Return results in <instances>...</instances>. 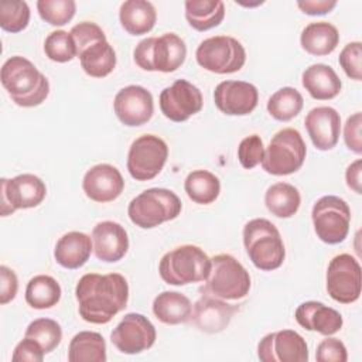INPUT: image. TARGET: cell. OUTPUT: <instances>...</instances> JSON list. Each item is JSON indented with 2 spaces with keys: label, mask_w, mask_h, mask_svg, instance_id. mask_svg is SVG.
Instances as JSON below:
<instances>
[{
  "label": "cell",
  "mask_w": 362,
  "mask_h": 362,
  "mask_svg": "<svg viewBox=\"0 0 362 362\" xmlns=\"http://www.w3.org/2000/svg\"><path fill=\"white\" fill-rule=\"evenodd\" d=\"M78 311L83 321L107 324L129 301V284L120 273H88L75 287Z\"/></svg>",
  "instance_id": "6da1fadb"
},
{
  "label": "cell",
  "mask_w": 362,
  "mask_h": 362,
  "mask_svg": "<svg viewBox=\"0 0 362 362\" xmlns=\"http://www.w3.org/2000/svg\"><path fill=\"white\" fill-rule=\"evenodd\" d=\"M0 79L10 99L21 107L38 106L49 95L47 76L21 55H14L3 64Z\"/></svg>",
  "instance_id": "7a4b0ae2"
},
{
  "label": "cell",
  "mask_w": 362,
  "mask_h": 362,
  "mask_svg": "<svg viewBox=\"0 0 362 362\" xmlns=\"http://www.w3.org/2000/svg\"><path fill=\"white\" fill-rule=\"evenodd\" d=\"M243 246L255 267L263 272L279 269L286 259V249L279 229L264 218L250 219L243 226Z\"/></svg>",
  "instance_id": "3957f363"
},
{
  "label": "cell",
  "mask_w": 362,
  "mask_h": 362,
  "mask_svg": "<svg viewBox=\"0 0 362 362\" xmlns=\"http://www.w3.org/2000/svg\"><path fill=\"white\" fill-rule=\"evenodd\" d=\"M211 264L209 256L199 246L181 245L161 257L158 273L167 284L187 286L205 281L209 276Z\"/></svg>",
  "instance_id": "277c9868"
},
{
  "label": "cell",
  "mask_w": 362,
  "mask_h": 362,
  "mask_svg": "<svg viewBox=\"0 0 362 362\" xmlns=\"http://www.w3.org/2000/svg\"><path fill=\"white\" fill-rule=\"evenodd\" d=\"M211 272L201 287L202 294L214 296L226 301L245 298L252 281L243 264L229 253H219L211 259Z\"/></svg>",
  "instance_id": "5b68a950"
},
{
  "label": "cell",
  "mask_w": 362,
  "mask_h": 362,
  "mask_svg": "<svg viewBox=\"0 0 362 362\" xmlns=\"http://www.w3.org/2000/svg\"><path fill=\"white\" fill-rule=\"evenodd\" d=\"M182 209L178 195L167 188H148L134 197L129 206L130 221L141 229H153L175 219Z\"/></svg>",
  "instance_id": "8992f818"
},
{
  "label": "cell",
  "mask_w": 362,
  "mask_h": 362,
  "mask_svg": "<svg viewBox=\"0 0 362 362\" xmlns=\"http://www.w3.org/2000/svg\"><path fill=\"white\" fill-rule=\"evenodd\" d=\"M187 45L175 33H165L160 37L141 40L134 51V62L144 71L174 72L185 61Z\"/></svg>",
  "instance_id": "52a82bcc"
},
{
  "label": "cell",
  "mask_w": 362,
  "mask_h": 362,
  "mask_svg": "<svg viewBox=\"0 0 362 362\" xmlns=\"http://www.w3.org/2000/svg\"><path fill=\"white\" fill-rule=\"evenodd\" d=\"M307 146L297 129L279 130L264 148L262 167L272 175H290L298 171L305 160Z\"/></svg>",
  "instance_id": "ba28073f"
},
{
  "label": "cell",
  "mask_w": 362,
  "mask_h": 362,
  "mask_svg": "<svg viewBox=\"0 0 362 362\" xmlns=\"http://www.w3.org/2000/svg\"><path fill=\"white\" fill-rule=\"evenodd\" d=\"M201 68L214 74H233L243 68L246 51L240 41L230 35H215L204 40L195 51Z\"/></svg>",
  "instance_id": "9c48e42d"
},
{
  "label": "cell",
  "mask_w": 362,
  "mask_h": 362,
  "mask_svg": "<svg viewBox=\"0 0 362 362\" xmlns=\"http://www.w3.org/2000/svg\"><path fill=\"white\" fill-rule=\"evenodd\" d=\"M311 219L320 240L327 245H338L348 236L351 209L342 198L324 195L313 205Z\"/></svg>",
  "instance_id": "30bf717a"
},
{
  "label": "cell",
  "mask_w": 362,
  "mask_h": 362,
  "mask_svg": "<svg viewBox=\"0 0 362 362\" xmlns=\"http://www.w3.org/2000/svg\"><path fill=\"white\" fill-rule=\"evenodd\" d=\"M167 158V143L156 134H143L130 144L126 165L136 181H150L161 173Z\"/></svg>",
  "instance_id": "8fae6325"
},
{
  "label": "cell",
  "mask_w": 362,
  "mask_h": 362,
  "mask_svg": "<svg viewBox=\"0 0 362 362\" xmlns=\"http://www.w3.org/2000/svg\"><path fill=\"white\" fill-rule=\"evenodd\" d=\"M325 287L332 300L341 304L355 303L362 287L359 262L348 253L334 256L327 267Z\"/></svg>",
  "instance_id": "7c38bea8"
},
{
  "label": "cell",
  "mask_w": 362,
  "mask_h": 362,
  "mask_svg": "<svg viewBox=\"0 0 362 362\" xmlns=\"http://www.w3.org/2000/svg\"><path fill=\"white\" fill-rule=\"evenodd\" d=\"M0 185L1 216L11 215L17 209L35 208L47 195L45 182L34 174H18L14 178H1Z\"/></svg>",
  "instance_id": "4fadbf2b"
},
{
  "label": "cell",
  "mask_w": 362,
  "mask_h": 362,
  "mask_svg": "<svg viewBox=\"0 0 362 362\" xmlns=\"http://www.w3.org/2000/svg\"><path fill=\"white\" fill-rule=\"evenodd\" d=\"M157 338L151 321L139 313L126 314L110 334L112 344L122 354L136 355L150 349Z\"/></svg>",
  "instance_id": "5bb4252c"
},
{
  "label": "cell",
  "mask_w": 362,
  "mask_h": 362,
  "mask_svg": "<svg viewBox=\"0 0 362 362\" xmlns=\"http://www.w3.org/2000/svg\"><path fill=\"white\" fill-rule=\"evenodd\" d=\"M160 110L171 122L181 123L202 109L201 90L185 79H177L160 93Z\"/></svg>",
  "instance_id": "9a60e30c"
},
{
  "label": "cell",
  "mask_w": 362,
  "mask_h": 362,
  "mask_svg": "<svg viewBox=\"0 0 362 362\" xmlns=\"http://www.w3.org/2000/svg\"><path fill=\"white\" fill-rule=\"evenodd\" d=\"M257 358L262 362H307L308 346L298 332L280 329L259 341Z\"/></svg>",
  "instance_id": "2e32d148"
},
{
  "label": "cell",
  "mask_w": 362,
  "mask_h": 362,
  "mask_svg": "<svg viewBox=\"0 0 362 362\" xmlns=\"http://www.w3.org/2000/svg\"><path fill=\"white\" fill-rule=\"evenodd\" d=\"M113 110L124 126L137 127L146 124L154 113L153 95L140 85L124 86L115 96Z\"/></svg>",
  "instance_id": "e0dca14e"
},
{
  "label": "cell",
  "mask_w": 362,
  "mask_h": 362,
  "mask_svg": "<svg viewBox=\"0 0 362 362\" xmlns=\"http://www.w3.org/2000/svg\"><path fill=\"white\" fill-rule=\"evenodd\" d=\"M214 102L228 116H246L256 109L259 92L246 81H222L214 90Z\"/></svg>",
  "instance_id": "ac0fdd59"
},
{
  "label": "cell",
  "mask_w": 362,
  "mask_h": 362,
  "mask_svg": "<svg viewBox=\"0 0 362 362\" xmlns=\"http://www.w3.org/2000/svg\"><path fill=\"white\" fill-rule=\"evenodd\" d=\"M82 188L89 199L105 204L120 197L124 189V180L115 165L102 163L85 173Z\"/></svg>",
  "instance_id": "d6986e66"
},
{
  "label": "cell",
  "mask_w": 362,
  "mask_h": 362,
  "mask_svg": "<svg viewBox=\"0 0 362 362\" xmlns=\"http://www.w3.org/2000/svg\"><path fill=\"white\" fill-rule=\"evenodd\" d=\"M239 310L238 305L226 303V300L202 294L192 305L191 318L195 327L206 334H218L223 331Z\"/></svg>",
  "instance_id": "ffe728a7"
},
{
  "label": "cell",
  "mask_w": 362,
  "mask_h": 362,
  "mask_svg": "<svg viewBox=\"0 0 362 362\" xmlns=\"http://www.w3.org/2000/svg\"><path fill=\"white\" fill-rule=\"evenodd\" d=\"M304 126L317 150L327 151L337 146L341 133V116L331 106H318L311 109Z\"/></svg>",
  "instance_id": "44dd1931"
},
{
  "label": "cell",
  "mask_w": 362,
  "mask_h": 362,
  "mask_svg": "<svg viewBox=\"0 0 362 362\" xmlns=\"http://www.w3.org/2000/svg\"><path fill=\"white\" fill-rule=\"evenodd\" d=\"M93 253L100 262L115 263L124 257L129 250L126 229L115 221H102L92 230Z\"/></svg>",
  "instance_id": "7402d4cb"
},
{
  "label": "cell",
  "mask_w": 362,
  "mask_h": 362,
  "mask_svg": "<svg viewBox=\"0 0 362 362\" xmlns=\"http://www.w3.org/2000/svg\"><path fill=\"white\" fill-rule=\"evenodd\" d=\"M294 318L307 331H315L321 335H334L342 328V315L321 301H304L294 313Z\"/></svg>",
  "instance_id": "603a6c76"
},
{
  "label": "cell",
  "mask_w": 362,
  "mask_h": 362,
  "mask_svg": "<svg viewBox=\"0 0 362 362\" xmlns=\"http://www.w3.org/2000/svg\"><path fill=\"white\" fill-rule=\"evenodd\" d=\"M93 243L90 236L83 232L72 230L62 235L54 249L55 262L65 269H79L90 257Z\"/></svg>",
  "instance_id": "cb8c5ba5"
},
{
  "label": "cell",
  "mask_w": 362,
  "mask_h": 362,
  "mask_svg": "<svg viewBox=\"0 0 362 362\" xmlns=\"http://www.w3.org/2000/svg\"><path fill=\"white\" fill-rule=\"evenodd\" d=\"M301 83L311 98L317 100L334 99L342 88V82L332 66L313 64L303 71Z\"/></svg>",
  "instance_id": "d4e9b609"
},
{
  "label": "cell",
  "mask_w": 362,
  "mask_h": 362,
  "mask_svg": "<svg viewBox=\"0 0 362 362\" xmlns=\"http://www.w3.org/2000/svg\"><path fill=\"white\" fill-rule=\"evenodd\" d=\"M119 20L123 30L130 35H143L154 28L157 11L151 1L126 0L120 4Z\"/></svg>",
  "instance_id": "484cf974"
},
{
  "label": "cell",
  "mask_w": 362,
  "mask_h": 362,
  "mask_svg": "<svg viewBox=\"0 0 362 362\" xmlns=\"http://www.w3.org/2000/svg\"><path fill=\"white\" fill-rule=\"evenodd\" d=\"M339 42L337 27L328 21H314L305 25L300 35L303 49L315 57L331 54Z\"/></svg>",
  "instance_id": "4316f807"
},
{
  "label": "cell",
  "mask_w": 362,
  "mask_h": 362,
  "mask_svg": "<svg viewBox=\"0 0 362 362\" xmlns=\"http://www.w3.org/2000/svg\"><path fill=\"white\" fill-rule=\"evenodd\" d=\"M153 313L158 321L167 325H178L191 318L192 304L182 293L163 291L153 301Z\"/></svg>",
  "instance_id": "83f0119b"
},
{
  "label": "cell",
  "mask_w": 362,
  "mask_h": 362,
  "mask_svg": "<svg viewBox=\"0 0 362 362\" xmlns=\"http://www.w3.org/2000/svg\"><path fill=\"white\" fill-rule=\"evenodd\" d=\"M83 72L92 78H105L116 66V52L107 40L81 49L76 55Z\"/></svg>",
  "instance_id": "f1b7e54d"
},
{
  "label": "cell",
  "mask_w": 362,
  "mask_h": 362,
  "mask_svg": "<svg viewBox=\"0 0 362 362\" xmlns=\"http://www.w3.org/2000/svg\"><path fill=\"white\" fill-rule=\"evenodd\" d=\"M225 17V4L221 0H187L185 18L197 31L218 27Z\"/></svg>",
  "instance_id": "f546056e"
},
{
  "label": "cell",
  "mask_w": 362,
  "mask_h": 362,
  "mask_svg": "<svg viewBox=\"0 0 362 362\" xmlns=\"http://www.w3.org/2000/svg\"><path fill=\"white\" fill-rule=\"evenodd\" d=\"M106 342L99 332L81 331L75 334L68 346L69 362H105Z\"/></svg>",
  "instance_id": "4dcf8cb0"
},
{
  "label": "cell",
  "mask_w": 362,
  "mask_h": 362,
  "mask_svg": "<svg viewBox=\"0 0 362 362\" xmlns=\"http://www.w3.org/2000/svg\"><path fill=\"white\" fill-rule=\"evenodd\" d=\"M301 204L298 189L288 182H276L264 194V205L277 218H291L297 214Z\"/></svg>",
  "instance_id": "1f68e13d"
},
{
  "label": "cell",
  "mask_w": 362,
  "mask_h": 362,
  "mask_svg": "<svg viewBox=\"0 0 362 362\" xmlns=\"http://www.w3.org/2000/svg\"><path fill=\"white\" fill-rule=\"evenodd\" d=\"M59 283L48 274H37L30 279L25 287V301L35 310L52 308L61 300Z\"/></svg>",
  "instance_id": "d6a6232c"
},
{
  "label": "cell",
  "mask_w": 362,
  "mask_h": 362,
  "mask_svg": "<svg viewBox=\"0 0 362 362\" xmlns=\"http://www.w3.org/2000/svg\"><path fill=\"white\" fill-rule=\"evenodd\" d=\"M184 189L192 202L208 205L219 197L221 181L208 170H194L187 175Z\"/></svg>",
  "instance_id": "836d02e7"
},
{
  "label": "cell",
  "mask_w": 362,
  "mask_h": 362,
  "mask_svg": "<svg viewBox=\"0 0 362 362\" xmlns=\"http://www.w3.org/2000/svg\"><path fill=\"white\" fill-rule=\"evenodd\" d=\"M303 106V95L291 86L280 88L267 100L269 115L279 122H288L294 119L301 112Z\"/></svg>",
  "instance_id": "e575fe53"
},
{
  "label": "cell",
  "mask_w": 362,
  "mask_h": 362,
  "mask_svg": "<svg viewBox=\"0 0 362 362\" xmlns=\"http://www.w3.org/2000/svg\"><path fill=\"white\" fill-rule=\"evenodd\" d=\"M24 337L38 342L44 352L49 354L59 345L62 339V328L55 320L37 318L28 324Z\"/></svg>",
  "instance_id": "d590c367"
},
{
  "label": "cell",
  "mask_w": 362,
  "mask_h": 362,
  "mask_svg": "<svg viewBox=\"0 0 362 362\" xmlns=\"http://www.w3.org/2000/svg\"><path fill=\"white\" fill-rule=\"evenodd\" d=\"M44 52L54 62H69L76 57V47L71 33L55 30L44 41Z\"/></svg>",
  "instance_id": "8d00e7d4"
},
{
  "label": "cell",
  "mask_w": 362,
  "mask_h": 362,
  "mask_svg": "<svg viewBox=\"0 0 362 362\" xmlns=\"http://www.w3.org/2000/svg\"><path fill=\"white\" fill-rule=\"evenodd\" d=\"M37 10L45 23L54 27H62L74 18L76 3L74 0H38Z\"/></svg>",
  "instance_id": "74e56055"
},
{
  "label": "cell",
  "mask_w": 362,
  "mask_h": 362,
  "mask_svg": "<svg viewBox=\"0 0 362 362\" xmlns=\"http://www.w3.org/2000/svg\"><path fill=\"white\" fill-rule=\"evenodd\" d=\"M30 23V7L25 1H3L0 4V27L7 33H20Z\"/></svg>",
  "instance_id": "f35d334b"
},
{
  "label": "cell",
  "mask_w": 362,
  "mask_h": 362,
  "mask_svg": "<svg viewBox=\"0 0 362 362\" xmlns=\"http://www.w3.org/2000/svg\"><path fill=\"white\" fill-rule=\"evenodd\" d=\"M264 156V146L259 134H250L240 140L238 146V160L246 170L255 168L262 163Z\"/></svg>",
  "instance_id": "ab89813d"
},
{
  "label": "cell",
  "mask_w": 362,
  "mask_h": 362,
  "mask_svg": "<svg viewBox=\"0 0 362 362\" xmlns=\"http://www.w3.org/2000/svg\"><path fill=\"white\" fill-rule=\"evenodd\" d=\"M361 58H362V44L359 41L348 42L342 51L339 52L338 62L346 76H349L354 81L362 79V66H361Z\"/></svg>",
  "instance_id": "60d3db41"
},
{
  "label": "cell",
  "mask_w": 362,
  "mask_h": 362,
  "mask_svg": "<svg viewBox=\"0 0 362 362\" xmlns=\"http://www.w3.org/2000/svg\"><path fill=\"white\" fill-rule=\"evenodd\" d=\"M69 33H71L75 47H76V55L81 49L89 47L90 44L106 40L103 30L93 21H82V23L74 25Z\"/></svg>",
  "instance_id": "b9f144b4"
},
{
  "label": "cell",
  "mask_w": 362,
  "mask_h": 362,
  "mask_svg": "<svg viewBox=\"0 0 362 362\" xmlns=\"http://www.w3.org/2000/svg\"><path fill=\"white\" fill-rule=\"evenodd\" d=\"M315 359L318 362H346L348 352L342 341L334 337H327L317 345Z\"/></svg>",
  "instance_id": "7bdbcfd3"
},
{
  "label": "cell",
  "mask_w": 362,
  "mask_h": 362,
  "mask_svg": "<svg viewBox=\"0 0 362 362\" xmlns=\"http://www.w3.org/2000/svg\"><path fill=\"white\" fill-rule=\"evenodd\" d=\"M44 355L45 352L38 342L24 337V339L16 345L11 359L14 362H41L44 359Z\"/></svg>",
  "instance_id": "ee69618b"
},
{
  "label": "cell",
  "mask_w": 362,
  "mask_h": 362,
  "mask_svg": "<svg viewBox=\"0 0 362 362\" xmlns=\"http://www.w3.org/2000/svg\"><path fill=\"white\" fill-rule=\"evenodd\" d=\"M361 124H362V115L361 112H356L346 119L344 126V141L346 147L356 154L362 153Z\"/></svg>",
  "instance_id": "f6af8a7d"
},
{
  "label": "cell",
  "mask_w": 362,
  "mask_h": 362,
  "mask_svg": "<svg viewBox=\"0 0 362 362\" xmlns=\"http://www.w3.org/2000/svg\"><path fill=\"white\" fill-rule=\"evenodd\" d=\"M18 290V279L10 267L0 266V304H7L16 298Z\"/></svg>",
  "instance_id": "bcb514c9"
},
{
  "label": "cell",
  "mask_w": 362,
  "mask_h": 362,
  "mask_svg": "<svg viewBox=\"0 0 362 362\" xmlns=\"http://www.w3.org/2000/svg\"><path fill=\"white\" fill-rule=\"evenodd\" d=\"M298 8L308 16H322L335 8V0H300L297 1Z\"/></svg>",
  "instance_id": "7dc6e473"
},
{
  "label": "cell",
  "mask_w": 362,
  "mask_h": 362,
  "mask_svg": "<svg viewBox=\"0 0 362 362\" xmlns=\"http://www.w3.org/2000/svg\"><path fill=\"white\" fill-rule=\"evenodd\" d=\"M361 173H362V160L358 158L354 163H351L345 171V181L346 185L355 191L356 194L362 192L361 188Z\"/></svg>",
  "instance_id": "c3c4849f"
}]
</instances>
